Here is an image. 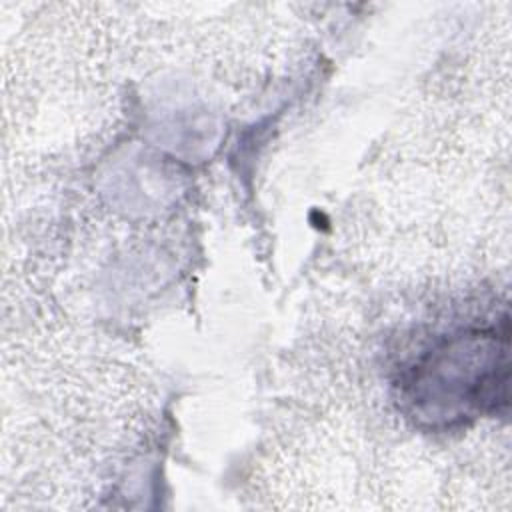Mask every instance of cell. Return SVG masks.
Here are the masks:
<instances>
[{
  "label": "cell",
  "instance_id": "1",
  "mask_svg": "<svg viewBox=\"0 0 512 512\" xmlns=\"http://www.w3.org/2000/svg\"><path fill=\"white\" fill-rule=\"evenodd\" d=\"M508 338L460 332L426 352L404 376L402 396L430 426H450L506 402Z\"/></svg>",
  "mask_w": 512,
  "mask_h": 512
}]
</instances>
